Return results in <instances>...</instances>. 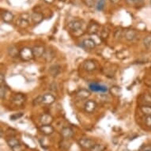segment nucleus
<instances>
[{
  "instance_id": "obj_1",
  "label": "nucleus",
  "mask_w": 151,
  "mask_h": 151,
  "mask_svg": "<svg viewBox=\"0 0 151 151\" xmlns=\"http://www.w3.org/2000/svg\"><path fill=\"white\" fill-rule=\"evenodd\" d=\"M83 26H84V22L82 20H74L68 24L70 30L76 35L78 32H79V34H82L84 32Z\"/></svg>"
},
{
  "instance_id": "obj_2",
  "label": "nucleus",
  "mask_w": 151,
  "mask_h": 151,
  "mask_svg": "<svg viewBox=\"0 0 151 151\" xmlns=\"http://www.w3.org/2000/svg\"><path fill=\"white\" fill-rule=\"evenodd\" d=\"M19 56L23 61H29L34 58V55L32 49L29 47H23L22 49L20 50Z\"/></svg>"
},
{
  "instance_id": "obj_3",
  "label": "nucleus",
  "mask_w": 151,
  "mask_h": 151,
  "mask_svg": "<svg viewBox=\"0 0 151 151\" xmlns=\"http://www.w3.org/2000/svg\"><path fill=\"white\" fill-rule=\"evenodd\" d=\"M89 88L91 91L96 92V93H106L108 91L107 86L100 85L98 83H91L89 85Z\"/></svg>"
},
{
  "instance_id": "obj_4",
  "label": "nucleus",
  "mask_w": 151,
  "mask_h": 151,
  "mask_svg": "<svg viewBox=\"0 0 151 151\" xmlns=\"http://www.w3.org/2000/svg\"><path fill=\"white\" fill-rule=\"evenodd\" d=\"M78 144L82 146V148L84 149H90L94 146V141L91 139H88V138H84V139H81L78 141Z\"/></svg>"
},
{
  "instance_id": "obj_5",
  "label": "nucleus",
  "mask_w": 151,
  "mask_h": 151,
  "mask_svg": "<svg viewBox=\"0 0 151 151\" xmlns=\"http://www.w3.org/2000/svg\"><path fill=\"white\" fill-rule=\"evenodd\" d=\"M25 101V95L22 93H16L11 97V101L15 104V105H22L24 104Z\"/></svg>"
},
{
  "instance_id": "obj_6",
  "label": "nucleus",
  "mask_w": 151,
  "mask_h": 151,
  "mask_svg": "<svg viewBox=\"0 0 151 151\" xmlns=\"http://www.w3.org/2000/svg\"><path fill=\"white\" fill-rule=\"evenodd\" d=\"M97 109V104L93 100H89L85 103L84 109L87 113H93Z\"/></svg>"
},
{
  "instance_id": "obj_7",
  "label": "nucleus",
  "mask_w": 151,
  "mask_h": 151,
  "mask_svg": "<svg viewBox=\"0 0 151 151\" xmlns=\"http://www.w3.org/2000/svg\"><path fill=\"white\" fill-rule=\"evenodd\" d=\"M82 45V47H83V48H85V49L92 50L93 49V48H95L97 44L95 43V41H94L93 39L89 38V39H85V40H82V45Z\"/></svg>"
},
{
  "instance_id": "obj_8",
  "label": "nucleus",
  "mask_w": 151,
  "mask_h": 151,
  "mask_svg": "<svg viewBox=\"0 0 151 151\" xmlns=\"http://www.w3.org/2000/svg\"><path fill=\"white\" fill-rule=\"evenodd\" d=\"M14 14L8 10H4L1 13V18L5 23L12 22L13 20H14Z\"/></svg>"
},
{
  "instance_id": "obj_9",
  "label": "nucleus",
  "mask_w": 151,
  "mask_h": 151,
  "mask_svg": "<svg viewBox=\"0 0 151 151\" xmlns=\"http://www.w3.org/2000/svg\"><path fill=\"white\" fill-rule=\"evenodd\" d=\"M7 144L14 151H17V149L18 150H21L20 143H19V141L16 138L11 137L9 139H7Z\"/></svg>"
},
{
  "instance_id": "obj_10",
  "label": "nucleus",
  "mask_w": 151,
  "mask_h": 151,
  "mask_svg": "<svg viewBox=\"0 0 151 151\" xmlns=\"http://www.w3.org/2000/svg\"><path fill=\"white\" fill-rule=\"evenodd\" d=\"M55 101V97L53 94L45 93L42 95V104H52Z\"/></svg>"
},
{
  "instance_id": "obj_11",
  "label": "nucleus",
  "mask_w": 151,
  "mask_h": 151,
  "mask_svg": "<svg viewBox=\"0 0 151 151\" xmlns=\"http://www.w3.org/2000/svg\"><path fill=\"white\" fill-rule=\"evenodd\" d=\"M32 52H33L34 57L40 58L44 57V55H45L46 50L43 46H36L32 48Z\"/></svg>"
},
{
  "instance_id": "obj_12",
  "label": "nucleus",
  "mask_w": 151,
  "mask_h": 151,
  "mask_svg": "<svg viewBox=\"0 0 151 151\" xmlns=\"http://www.w3.org/2000/svg\"><path fill=\"white\" fill-rule=\"evenodd\" d=\"M124 37L128 41H133L137 38V32L134 30L127 29L124 33Z\"/></svg>"
},
{
  "instance_id": "obj_13",
  "label": "nucleus",
  "mask_w": 151,
  "mask_h": 151,
  "mask_svg": "<svg viewBox=\"0 0 151 151\" xmlns=\"http://www.w3.org/2000/svg\"><path fill=\"white\" fill-rule=\"evenodd\" d=\"M40 121L42 125H50L52 124V122L53 121V118L52 116L47 113L43 114L40 118Z\"/></svg>"
},
{
  "instance_id": "obj_14",
  "label": "nucleus",
  "mask_w": 151,
  "mask_h": 151,
  "mask_svg": "<svg viewBox=\"0 0 151 151\" xmlns=\"http://www.w3.org/2000/svg\"><path fill=\"white\" fill-rule=\"evenodd\" d=\"M83 68L86 71L92 72L96 70V64L92 60H87V61H86L84 63V64H83Z\"/></svg>"
},
{
  "instance_id": "obj_15",
  "label": "nucleus",
  "mask_w": 151,
  "mask_h": 151,
  "mask_svg": "<svg viewBox=\"0 0 151 151\" xmlns=\"http://www.w3.org/2000/svg\"><path fill=\"white\" fill-rule=\"evenodd\" d=\"M61 134H62L63 139H67L71 138L74 135V132H73V130L70 127H64L61 131Z\"/></svg>"
},
{
  "instance_id": "obj_16",
  "label": "nucleus",
  "mask_w": 151,
  "mask_h": 151,
  "mask_svg": "<svg viewBox=\"0 0 151 151\" xmlns=\"http://www.w3.org/2000/svg\"><path fill=\"white\" fill-rule=\"evenodd\" d=\"M40 131L45 135H50L54 132V128L51 125H42L40 127Z\"/></svg>"
},
{
  "instance_id": "obj_17",
  "label": "nucleus",
  "mask_w": 151,
  "mask_h": 151,
  "mask_svg": "<svg viewBox=\"0 0 151 151\" xmlns=\"http://www.w3.org/2000/svg\"><path fill=\"white\" fill-rule=\"evenodd\" d=\"M99 25H98L97 23H90L89 25V27H88V32H89V34L96 35V33L99 31Z\"/></svg>"
},
{
  "instance_id": "obj_18",
  "label": "nucleus",
  "mask_w": 151,
  "mask_h": 151,
  "mask_svg": "<svg viewBox=\"0 0 151 151\" xmlns=\"http://www.w3.org/2000/svg\"><path fill=\"white\" fill-rule=\"evenodd\" d=\"M60 70H61L60 66H59V65H53V66L50 67L49 73L52 77L55 78L58 76V74L60 73Z\"/></svg>"
},
{
  "instance_id": "obj_19",
  "label": "nucleus",
  "mask_w": 151,
  "mask_h": 151,
  "mask_svg": "<svg viewBox=\"0 0 151 151\" xmlns=\"http://www.w3.org/2000/svg\"><path fill=\"white\" fill-rule=\"evenodd\" d=\"M31 18H32V22L35 23V24H39L43 21V15L40 14V13H33L32 15H31Z\"/></svg>"
},
{
  "instance_id": "obj_20",
  "label": "nucleus",
  "mask_w": 151,
  "mask_h": 151,
  "mask_svg": "<svg viewBox=\"0 0 151 151\" xmlns=\"http://www.w3.org/2000/svg\"><path fill=\"white\" fill-rule=\"evenodd\" d=\"M8 54L10 55V56L12 57H16L18 55L20 54V51H18L17 47L14 45H12V46H10L9 48H8Z\"/></svg>"
},
{
  "instance_id": "obj_21",
  "label": "nucleus",
  "mask_w": 151,
  "mask_h": 151,
  "mask_svg": "<svg viewBox=\"0 0 151 151\" xmlns=\"http://www.w3.org/2000/svg\"><path fill=\"white\" fill-rule=\"evenodd\" d=\"M89 92L86 89H81L77 93V96L81 99H86L87 97H89Z\"/></svg>"
},
{
  "instance_id": "obj_22",
  "label": "nucleus",
  "mask_w": 151,
  "mask_h": 151,
  "mask_svg": "<svg viewBox=\"0 0 151 151\" xmlns=\"http://www.w3.org/2000/svg\"><path fill=\"white\" fill-rule=\"evenodd\" d=\"M54 52L52 50H46L45 55H44V58L47 62H50L52 61V59L54 58Z\"/></svg>"
},
{
  "instance_id": "obj_23",
  "label": "nucleus",
  "mask_w": 151,
  "mask_h": 151,
  "mask_svg": "<svg viewBox=\"0 0 151 151\" xmlns=\"http://www.w3.org/2000/svg\"><path fill=\"white\" fill-rule=\"evenodd\" d=\"M106 149L105 146L103 144H94V146L92 147L89 150L90 151H104Z\"/></svg>"
},
{
  "instance_id": "obj_24",
  "label": "nucleus",
  "mask_w": 151,
  "mask_h": 151,
  "mask_svg": "<svg viewBox=\"0 0 151 151\" xmlns=\"http://www.w3.org/2000/svg\"><path fill=\"white\" fill-rule=\"evenodd\" d=\"M141 111L146 116H151V106L150 105H143L141 107Z\"/></svg>"
},
{
  "instance_id": "obj_25",
  "label": "nucleus",
  "mask_w": 151,
  "mask_h": 151,
  "mask_svg": "<svg viewBox=\"0 0 151 151\" xmlns=\"http://www.w3.org/2000/svg\"><path fill=\"white\" fill-rule=\"evenodd\" d=\"M17 25L22 28H25L27 27L28 25H29V22H28L26 18H20L17 22Z\"/></svg>"
},
{
  "instance_id": "obj_26",
  "label": "nucleus",
  "mask_w": 151,
  "mask_h": 151,
  "mask_svg": "<svg viewBox=\"0 0 151 151\" xmlns=\"http://www.w3.org/2000/svg\"><path fill=\"white\" fill-rule=\"evenodd\" d=\"M104 6H105V0H98L96 5V8L98 11H101L104 10Z\"/></svg>"
},
{
  "instance_id": "obj_27",
  "label": "nucleus",
  "mask_w": 151,
  "mask_h": 151,
  "mask_svg": "<svg viewBox=\"0 0 151 151\" xmlns=\"http://www.w3.org/2000/svg\"><path fill=\"white\" fill-rule=\"evenodd\" d=\"M143 45L146 47H150L151 46V37L148 36V37H145V39L143 40Z\"/></svg>"
},
{
  "instance_id": "obj_28",
  "label": "nucleus",
  "mask_w": 151,
  "mask_h": 151,
  "mask_svg": "<svg viewBox=\"0 0 151 151\" xmlns=\"http://www.w3.org/2000/svg\"><path fill=\"white\" fill-rule=\"evenodd\" d=\"M6 93V87L3 85H1V88H0V97H1L2 99H3L5 97Z\"/></svg>"
},
{
  "instance_id": "obj_29",
  "label": "nucleus",
  "mask_w": 151,
  "mask_h": 151,
  "mask_svg": "<svg viewBox=\"0 0 151 151\" xmlns=\"http://www.w3.org/2000/svg\"><path fill=\"white\" fill-rule=\"evenodd\" d=\"M42 104V96H39L37 97L36 99L33 101V105L36 106V105H39V104Z\"/></svg>"
},
{
  "instance_id": "obj_30",
  "label": "nucleus",
  "mask_w": 151,
  "mask_h": 151,
  "mask_svg": "<svg viewBox=\"0 0 151 151\" xmlns=\"http://www.w3.org/2000/svg\"><path fill=\"white\" fill-rule=\"evenodd\" d=\"M83 2L86 4V6H89V7H93L94 6V0H83Z\"/></svg>"
},
{
  "instance_id": "obj_31",
  "label": "nucleus",
  "mask_w": 151,
  "mask_h": 151,
  "mask_svg": "<svg viewBox=\"0 0 151 151\" xmlns=\"http://www.w3.org/2000/svg\"><path fill=\"white\" fill-rule=\"evenodd\" d=\"M109 34V31L107 28H104L101 31V37L102 38H107Z\"/></svg>"
},
{
  "instance_id": "obj_32",
  "label": "nucleus",
  "mask_w": 151,
  "mask_h": 151,
  "mask_svg": "<svg viewBox=\"0 0 151 151\" xmlns=\"http://www.w3.org/2000/svg\"><path fill=\"white\" fill-rule=\"evenodd\" d=\"M145 124L148 127H151V116H146L145 118Z\"/></svg>"
},
{
  "instance_id": "obj_33",
  "label": "nucleus",
  "mask_w": 151,
  "mask_h": 151,
  "mask_svg": "<svg viewBox=\"0 0 151 151\" xmlns=\"http://www.w3.org/2000/svg\"><path fill=\"white\" fill-rule=\"evenodd\" d=\"M22 116H23L22 113H18V114L12 115V116H10V119H12V120H16V119L21 118Z\"/></svg>"
},
{
  "instance_id": "obj_34",
  "label": "nucleus",
  "mask_w": 151,
  "mask_h": 151,
  "mask_svg": "<svg viewBox=\"0 0 151 151\" xmlns=\"http://www.w3.org/2000/svg\"><path fill=\"white\" fill-rule=\"evenodd\" d=\"M122 36H123V31H121V30H116V32H115L116 39H120Z\"/></svg>"
},
{
  "instance_id": "obj_35",
  "label": "nucleus",
  "mask_w": 151,
  "mask_h": 151,
  "mask_svg": "<svg viewBox=\"0 0 151 151\" xmlns=\"http://www.w3.org/2000/svg\"><path fill=\"white\" fill-rule=\"evenodd\" d=\"M4 82H5V75L3 74V73H1V75H0V83H1V85H3Z\"/></svg>"
},
{
  "instance_id": "obj_36",
  "label": "nucleus",
  "mask_w": 151,
  "mask_h": 151,
  "mask_svg": "<svg viewBox=\"0 0 151 151\" xmlns=\"http://www.w3.org/2000/svg\"><path fill=\"white\" fill-rule=\"evenodd\" d=\"M110 2L113 4H117L120 2V0H110Z\"/></svg>"
},
{
  "instance_id": "obj_37",
  "label": "nucleus",
  "mask_w": 151,
  "mask_h": 151,
  "mask_svg": "<svg viewBox=\"0 0 151 151\" xmlns=\"http://www.w3.org/2000/svg\"><path fill=\"white\" fill-rule=\"evenodd\" d=\"M44 1L47 4H52V3H54V0H44Z\"/></svg>"
},
{
  "instance_id": "obj_38",
  "label": "nucleus",
  "mask_w": 151,
  "mask_h": 151,
  "mask_svg": "<svg viewBox=\"0 0 151 151\" xmlns=\"http://www.w3.org/2000/svg\"><path fill=\"white\" fill-rule=\"evenodd\" d=\"M126 1V3L127 4H131V3H133L134 2V0H125Z\"/></svg>"
},
{
  "instance_id": "obj_39",
  "label": "nucleus",
  "mask_w": 151,
  "mask_h": 151,
  "mask_svg": "<svg viewBox=\"0 0 151 151\" xmlns=\"http://www.w3.org/2000/svg\"><path fill=\"white\" fill-rule=\"evenodd\" d=\"M143 1L144 0H134V2H136V3H142Z\"/></svg>"
},
{
  "instance_id": "obj_40",
  "label": "nucleus",
  "mask_w": 151,
  "mask_h": 151,
  "mask_svg": "<svg viewBox=\"0 0 151 151\" xmlns=\"http://www.w3.org/2000/svg\"><path fill=\"white\" fill-rule=\"evenodd\" d=\"M60 1H63V2H64V1H66V0H60Z\"/></svg>"
},
{
  "instance_id": "obj_41",
  "label": "nucleus",
  "mask_w": 151,
  "mask_h": 151,
  "mask_svg": "<svg viewBox=\"0 0 151 151\" xmlns=\"http://www.w3.org/2000/svg\"><path fill=\"white\" fill-rule=\"evenodd\" d=\"M150 5H151V0H150Z\"/></svg>"
},
{
  "instance_id": "obj_42",
  "label": "nucleus",
  "mask_w": 151,
  "mask_h": 151,
  "mask_svg": "<svg viewBox=\"0 0 151 151\" xmlns=\"http://www.w3.org/2000/svg\"><path fill=\"white\" fill-rule=\"evenodd\" d=\"M148 151H151V150H148Z\"/></svg>"
}]
</instances>
